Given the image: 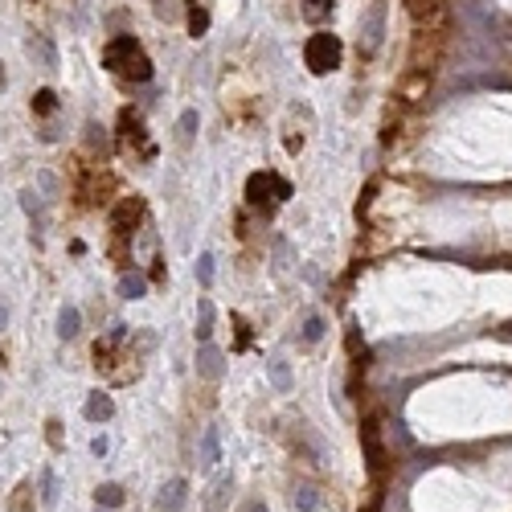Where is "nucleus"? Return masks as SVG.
<instances>
[{
  "label": "nucleus",
  "mask_w": 512,
  "mask_h": 512,
  "mask_svg": "<svg viewBox=\"0 0 512 512\" xmlns=\"http://www.w3.org/2000/svg\"><path fill=\"white\" fill-rule=\"evenodd\" d=\"M103 62L119 78H132V82H148L152 78V58L143 53V46L136 37H115L111 46L103 49Z\"/></svg>",
  "instance_id": "f257e3e1"
},
{
  "label": "nucleus",
  "mask_w": 512,
  "mask_h": 512,
  "mask_svg": "<svg viewBox=\"0 0 512 512\" xmlns=\"http://www.w3.org/2000/svg\"><path fill=\"white\" fill-rule=\"evenodd\" d=\"M340 53H344V46H340L336 33H312L308 46H303V62H308L312 74H332L340 66Z\"/></svg>",
  "instance_id": "f03ea898"
},
{
  "label": "nucleus",
  "mask_w": 512,
  "mask_h": 512,
  "mask_svg": "<svg viewBox=\"0 0 512 512\" xmlns=\"http://www.w3.org/2000/svg\"><path fill=\"white\" fill-rule=\"evenodd\" d=\"M140 218H143V201H140V197H123V201L115 205V213H111V242H115V250H123V246L136 238Z\"/></svg>",
  "instance_id": "7ed1b4c3"
},
{
  "label": "nucleus",
  "mask_w": 512,
  "mask_h": 512,
  "mask_svg": "<svg viewBox=\"0 0 512 512\" xmlns=\"http://www.w3.org/2000/svg\"><path fill=\"white\" fill-rule=\"evenodd\" d=\"M246 197H250V205H275V201L291 197V185L283 177H275V173H254L246 181Z\"/></svg>",
  "instance_id": "20e7f679"
},
{
  "label": "nucleus",
  "mask_w": 512,
  "mask_h": 512,
  "mask_svg": "<svg viewBox=\"0 0 512 512\" xmlns=\"http://www.w3.org/2000/svg\"><path fill=\"white\" fill-rule=\"evenodd\" d=\"M385 12H389V4H385V0H373L369 12H365V21H361V33H365V53H377L381 37H385Z\"/></svg>",
  "instance_id": "39448f33"
},
{
  "label": "nucleus",
  "mask_w": 512,
  "mask_h": 512,
  "mask_svg": "<svg viewBox=\"0 0 512 512\" xmlns=\"http://www.w3.org/2000/svg\"><path fill=\"white\" fill-rule=\"evenodd\" d=\"M119 140L123 148H132V152H140L143 160H152V143H148V132H143V123L132 115V111H123V119H119Z\"/></svg>",
  "instance_id": "423d86ee"
},
{
  "label": "nucleus",
  "mask_w": 512,
  "mask_h": 512,
  "mask_svg": "<svg viewBox=\"0 0 512 512\" xmlns=\"http://www.w3.org/2000/svg\"><path fill=\"white\" fill-rule=\"evenodd\" d=\"M185 504H188V479L177 475V479H168V488L160 492L156 512H185Z\"/></svg>",
  "instance_id": "0eeeda50"
},
{
  "label": "nucleus",
  "mask_w": 512,
  "mask_h": 512,
  "mask_svg": "<svg viewBox=\"0 0 512 512\" xmlns=\"http://www.w3.org/2000/svg\"><path fill=\"white\" fill-rule=\"evenodd\" d=\"M197 373L209 377V381L222 377V353H218L213 344H201V353H197Z\"/></svg>",
  "instance_id": "6e6552de"
},
{
  "label": "nucleus",
  "mask_w": 512,
  "mask_h": 512,
  "mask_svg": "<svg viewBox=\"0 0 512 512\" xmlns=\"http://www.w3.org/2000/svg\"><path fill=\"white\" fill-rule=\"evenodd\" d=\"M111 414H115V402H111V394H98V389H94L91 398H87V418H91V422H107Z\"/></svg>",
  "instance_id": "1a4fd4ad"
},
{
  "label": "nucleus",
  "mask_w": 512,
  "mask_h": 512,
  "mask_svg": "<svg viewBox=\"0 0 512 512\" xmlns=\"http://www.w3.org/2000/svg\"><path fill=\"white\" fill-rule=\"evenodd\" d=\"M218 459H222V443H218V430L209 426V430L201 434V464H205V467H218Z\"/></svg>",
  "instance_id": "9d476101"
},
{
  "label": "nucleus",
  "mask_w": 512,
  "mask_h": 512,
  "mask_svg": "<svg viewBox=\"0 0 512 512\" xmlns=\"http://www.w3.org/2000/svg\"><path fill=\"white\" fill-rule=\"evenodd\" d=\"M209 336H213V303L201 299V303H197V340L209 344Z\"/></svg>",
  "instance_id": "9b49d317"
},
{
  "label": "nucleus",
  "mask_w": 512,
  "mask_h": 512,
  "mask_svg": "<svg viewBox=\"0 0 512 512\" xmlns=\"http://www.w3.org/2000/svg\"><path fill=\"white\" fill-rule=\"evenodd\" d=\"M78 324H82V316H78V308H62V312H58V336H62V340H70V336H78Z\"/></svg>",
  "instance_id": "f8f14e48"
},
{
  "label": "nucleus",
  "mask_w": 512,
  "mask_h": 512,
  "mask_svg": "<svg viewBox=\"0 0 512 512\" xmlns=\"http://www.w3.org/2000/svg\"><path fill=\"white\" fill-rule=\"evenodd\" d=\"M267 373H271L275 389H291V369H287V361H283V357H271V361H267Z\"/></svg>",
  "instance_id": "ddd939ff"
},
{
  "label": "nucleus",
  "mask_w": 512,
  "mask_h": 512,
  "mask_svg": "<svg viewBox=\"0 0 512 512\" xmlns=\"http://www.w3.org/2000/svg\"><path fill=\"white\" fill-rule=\"evenodd\" d=\"M94 500H98L103 509H119V504H123V488H119V484H103V488L94 492Z\"/></svg>",
  "instance_id": "4468645a"
},
{
  "label": "nucleus",
  "mask_w": 512,
  "mask_h": 512,
  "mask_svg": "<svg viewBox=\"0 0 512 512\" xmlns=\"http://www.w3.org/2000/svg\"><path fill=\"white\" fill-rule=\"evenodd\" d=\"M143 287H148V283H143V275H140V271H127V275L119 279V291H123L127 299H140V295H143Z\"/></svg>",
  "instance_id": "2eb2a0df"
},
{
  "label": "nucleus",
  "mask_w": 512,
  "mask_h": 512,
  "mask_svg": "<svg viewBox=\"0 0 512 512\" xmlns=\"http://www.w3.org/2000/svg\"><path fill=\"white\" fill-rule=\"evenodd\" d=\"M233 488V475H218V484H213V496H209V504L205 509L209 512H218L222 504H226V492Z\"/></svg>",
  "instance_id": "dca6fc26"
},
{
  "label": "nucleus",
  "mask_w": 512,
  "mask_h": 512,
  "mask_svg": "<svg viewBox=\"0 0 512 512\" xmlns=\"http://www.w3.org/2000/svg\"><path fill=\"white\" fill-rule=\"evenodd\" d=\"M33 509V484H21L12 492V512H29Z\"/></svg>",
  "instance_id": "f3484780"
},
{
  "label": "nucleus",
  "mask_w": 512,
  "mask_h": 512,
  "mask_svg": "<svg viewBox=\"0 0 512 512\" xmlns=\"http://www.w3.org/2000/svg\"><path fill=\"white\" fill-rule=\"evenodd\" d=\"M365 451H369V464L381 467V443H377V426H365Z\"/></svg>",
  "instance_id": "a211bd4d"
},
{
  "label": "nucleus",
  "mask_w": 512,
  "mask_h": 512,
  "mask_svg": "<svg viewBox=\"0 0 512 512\" xmlns=\"http://www.w3.org/2000/svg\"><path fill=\"white\" fill-rule=\"evenodd\" d=\"M205 29H209V12H205V8H193V12H188V33L201 37Z\"/></svg>",
  "instance_id": "6ab92c4d"
},
{
  "label": "nucleus",
  "mask_w": 512,
  "mask_h": 512,
  "mask_svg": "<svg viewBox=\"0 0 512 512\" xmlns=\"http://www.w3.org/2000/svg\"><path fill=\"white\" fill-rule=\"evenodd\" d=\"M25 49H29V53H42V62H46V66H53V62H58V58H53V46H49V42H42V37H29V42H25Z\"/></svg>",
  "instance_id": "aec40b11"
},
{
  "label": "nucleus",
  "mask_w": 512,
  "mask_h": 512,
  "mask_svg": "<svg viewBox=\"0 0 512 512\" xmlns=\"http://www.w3.org/2000/svg\"><path fill=\"white\" fill-rule=\"evenodd\" d=\"M53 107H58L53 91H37V94H33V111H37V115H53Z\"/></svg>",
  "instance_id": "412c9836"
},
{
  "label": "nucleus",
  "mask_w": 512,
  "mask_h": 512,
  "mask_svg": "<svg viewBox=\"0 0 512 512\" xmlns=\"http://www.w3.org/2000/svg\"><path fill=\"white\" fill-rule=\"evenodd\" d=\"M197 279H201V287L213 283V254H201V258H197Z\"/></svg>",
  "instance_id": "4be33fe9"
},
{
  "label": "nucleus",
  "mask_w": 512,
  "mask_h": 512,
  "mask_svg": "<svg viewBox=\"0 0 512 512\" xmlns=\"http://www.w3.org/2000/svg\"><path fill=\"white\" fill-rule=\"evenodd\" d=\"M320 336H324V320H320V316H308V324H303V340H312V344H316Z\"/></svg>",
  "instance_id": "5701e85b"
},
{
  "label": "nucleus",
  "mask_w": 512,
  "mask_h": 512,
  "mask_svg": "<svg viewBox=\"0 0 512 512\" xmlns=\"http://www.w3.org/2000/svg\"><path fill=\"white\" fill-rule=\"evenodd\" d=\"M53 500H58V492H53V471H46V475H42V504L53 509Z\"/></svg>",
  "instance_id": "b1692460"
},
{
  "label": "nucleus",
  "mask_w": 512,
  "mask_h": 512,
  "mask_svg": "<svg viewBox=\"0 0 512 512\" xmlns=\"http://www.w3.org/2000/svg\"><path fill=\"white\" fill-rule=\"evenodd\" d=\"M295 504H299L303 512H312L316 509V492H312V488H299V492H295Z\"/></svg>",
  "instance_id": "393cba45"
},
{
  "label": "nucleus",
  "mask_w": 512,
  "mask_h": 512,
  "mask_svg": "<svg viewBox=\"0 0 512 512\" xmlns=\"http://www.w3.org/2000/svg\"><path fill=\"white\" fill-rule=\"evenodd\" d=\"M193 127H197V111H185V115H181V136H185V140H193Z\"/></svg>",
  "instance_id": "a878e982"
},
{
  "label": "nucleus",
  "mask_w": 512,
  "mask_h": 512,
  "mask_svg": "<svg viewBox=\"0 0 512 512\" xmlns=\"http://www.w3.org/2000/svg\"><path fill=\"white\" fill-rule=\"evenodd\" d=\"M238 512H267V504H263V500H246Z\"/></svg>",
  "instance_id": "bb28decb"
},
{
  "label": "nucleus",
  "mask_w": 512,
  "mask_h": 512,
  "mask_svg": "<svg viewBox=\"0 0 512 512\" xmlns=\"http://www.w3.org/2000/svg\"><path fill=\"white\" fill-rule=\"evenodd\" d=\"M4 320H8V312H4V308H0V324H4Z\"/></svg>",
  "instance_id": "cd10ccee"
},
{
  "label": "nucleus",
  "mask_w": 512,
  "mask_h": 512,
  "mask_svg": "<svg viewBox=\"0 0 512 512\" xmlns=\"http://www.w3.org/2000/svg\"><path fill=\"white\" fill-rule=\"evenodd\" d=\"M308 4H324V0H308Z\"/></svg>",
  "instance_id": "c85d7f7f"
}]
</instances>
